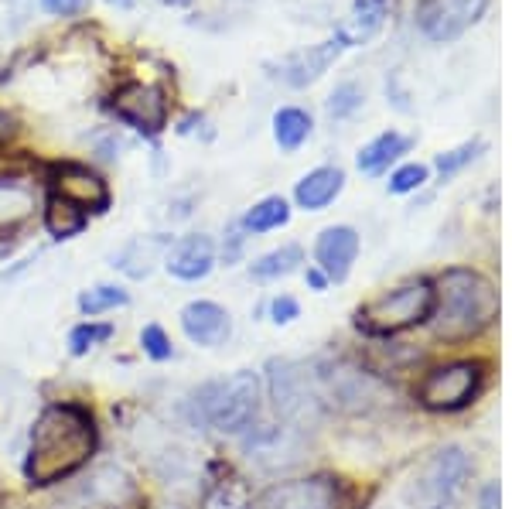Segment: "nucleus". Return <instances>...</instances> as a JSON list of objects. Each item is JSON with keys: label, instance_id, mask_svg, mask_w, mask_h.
<instances>
[{"label": "nucleus", "instance_id": "nucleus-8", "mask_svg": "<svg viewBox=\"0 0 512 509\" xmlns=\"http://www.w3.org/2000/svg\"><path fill=\"white\" fill-rule=\"evenodd\" d=\"M140 492L134 475L120 465H96L82 479L62 489L52 509H130L137 506Z\"/></svg>", "mask_w": 512, "mask_h": 509}, {"label": "nucleus", "instance_id": "nucleus-40", "mask_svg": "<svg viewBox=\"0 0 512 509\" xmlns=\"http://www.w3.org/2000/svg\"><path fill=\"white\" fill-rule=\"evenodd\" d=\"M164 4H188V0H164Z\"/></svg>", "mask_w": 512, "mask_h": 509}, {"label": "nucleus", "instance_id": "nucleus-4", "mask_svg": "<svg viewBox=\"0 0 512 509\" xmlns=\"http://www.w3.org/2000/svg\"><path fill=\"white\" fill-rule=\"evenodd\" d=\"M431 311H434V284L410 281L369 298L366 305L355 311V328L362 335H373V339H390V335L424 325L431 318Z\"/></svg>", "mask_w": 512, "mask_h": 509}, {"label": "nucleus", "instance_id": "nucleus-18", "mask_svg": "<svg viewBox=\"0 0 512 509\" xmlns=\"http://www.w3.org/2000/svg\"><path fill=\"white\" fill-rule=\"evenodd\" d=\"M386 18H390V0H355L352 11L345 14V21L338 24L335 38L342 48H355L373 41L383 31Z\"/></svg>", "mask_w": 512, "mask_h": 509}, {"label": "nucleus", "instance_id": "nucleus-29", "mask_svg": "<svg viewBox=\"0 0 512 509\" xmlns=\"http://www.w3.org/2000/svg\"><path fill=\"white\" fill-rule=\"evenodd\" d=\"M140 342V352H144L151 363H168V359H175V346H171V335L164 332L161 325H144L137 335Z\"/></svg>", "mask_w": 512, "mask_h": 509}, {"label": "nucleus", "instance_id": "nucleus-26", "mask_svg": "<svg viewBox=\"0 0 512 509\" xmlns=\"http://www.w3.org/2000/svg\"><path fill=\"white\" fill-rule=\"evenodd\" d=\"M127 305H130V291L120 284H96L79 294V311L86 318H99V315H106V311H117Z\"/></svg>", "mask_w": 512, "mask_h": 509}, {"label": "nucleus", "instance_id": "nucleus-30", "mask_svg": "<svg viewBox=\"0 0 512 509\" xmlns=\"http://www.w3.org/2000/svg\"><path fill=\"white\" fill-rule=\"evenodd\" d=\"M485 151V141H468V144H461V147H454V151H444V154H437V161H434V168L441 171V178H454L461 168H468L478 154Z\"/></svg>", "mask_w": 512, "mask_h": 509}, {"label": "nucleus", "instance_id": "nucleus-17", "mask_svg": "<svg viewBox=\"0 0 512 509\" xmlns=\"http://www.w3.org/2000/svg\"><path fill=\"white\" fill-rule=\"evenodd\" d=\"M338 55H342L338 38H328V41H321V45H311V48L291 55V59L280 65V79L294 89H304V86H311V82H318L321 76H325Z\"/></svg>", "mask_w": 512, "mask_h": 509}, {"label": "nucleus", "instance_id": "nucleus-39", "mask_svg": "<svg viewBox=\"0 0 512 509\" xmlns=\"http://www.w3.org/2000/svg\"><path fill=\"white\" fill-rule=\"evenodd\" d=\"M106 4H110V7H120V11H130V7H134V0H106Z\"/></svg>", "mask_w": 512, "mask_h": 509}, {"label": "nucleus", "instance_id": "nucleus-10", "mask_svg": "<svg viewBox=\"0 0 512 509\" xmlns=\"http://www.w3.org/2000/svg\"><path fill=\"white\" fill-rule=\"evenodd\" d=\"M489 0H424L417 24L431 41H454L485 14Z\"/></svg>", "mask_w": 512, "mask_h": 509}, {"label": "nucleus", "instance_id": "nucleus-11", "mask_svg": "<svg viewBox=\"0 0 512 509\" xmlns=\"http://www.w3.org/2000/svg\"><path fill=\"white\" fill-rule=\"evenodd\" d=\"M52 192L62 195V199H69L72 205H79L82 212H106L110 209V188H106L103 178L96 175L93 168H86V164H55L52 168Z\"/></svg>", "mask_w": 512, "mask_h": 509}, {"label": "nucleus", "instance_id": "nucleus-20", "mask_svg": "<svg viewBox=\"0 0 512 509\" xmlns=\"http://www.w3.org/2000/svg\"><path fill=\"white\" fill-rule=\"evenodd\" d=\"M407 151H410V137H403L400 130H383V134L362 147L355 161H359L362 175H383V171L390 168L396 158H403Z\"/></svg>", "mask_w": 512, "mask_h": 509}, {"label": "nucleus", "instance_id": "nucleus-34", "mask_svg": "<svg viewBox=\"0 0 512 509\" xmlns=\"http://www.w3.org/2000/svg\"><path fill=\"white\" fill-rule=\"evenodd\" d=\"M243 243H246L243 226L233 223V226H229V233H226V243H222V260H226V264H236L239 253H243Z\"/></svg>", "mask_w": 512, "mask_h": 509}, {"label": "nucleus", "instance_id": "nucleus-16", "mask_svg": "<svg viewBox=\"0 0 512 509\" xmlns=\"http://www.w3.org/2000/svg\"><path fill=\"white\" fill-rule=\"evenodd\" d=\"M171 243H175L171 236H134L113 253V267L130 281H147L158 270V264H164V253H168Z\"/></svg>", "mask_w": 512, "mask_h": 509}, {"label": "nucleus", "instance_id": "nucleus-36", "mask_svg": "<svg viewBox=\"0 0 512 509\" xmlns=\"http://www.w3.org/2000/svg\"><path fill=\"white\" fill-rule=\"evenodd\" d=\"M14 134H18V120H14L7 110H0V147H4L7 141H11Z\"/></svg>", "mask_w": 512, "mask_h": 509}, {"label": "nucleus", "instance_id": "nucleus-15", "mask_svg": "<svg viewBox=\"0 0 512 509\" xmlns=\"http://www.w3.org/2000/svg\"><path fill=\"white\" fill-rule=\"evenodd\" d=\"M164 267H168L171 277H178V281H185V284L205 281V277L212 274V267H216V243L205 233L181 236V240L171 243L168 253H164Z\"/></svg>", "mask_w": 512, "mask_h": 509}, {"label": "nucleus", "instance_id": "nucleus-2", "mask_svg": "<svg viewBox=\"0 0 512 509\" xmlns=\"http://www.w3.org/2000/svg\"><path fill=\"white\" fill-rule=\"evenodd\" d=\"M499 318V291L472 267H451L434 281L431 335L444 346L472 342Z\"/></svg>", "mask_w": 512, "mask_h": 509}, {"label": "nucleus", "instance_id": "nucleus-37", "mask_svg": "<svg viewBox=\"0 0 512 509\" xmlns=\"http://www.w3.org/2000/svg\"><path fill=\"white\" fill-rule=\"evenodd\" d=\"M120 137L117 134H110V137H103V141L96 144V151H99V158H106V161H113L117 158V151H120Z\"/></svg>", "mask_w": 512, "mask_h": 509}, {"label": "nucleus", "instance_id": "nucleus-23", "mask_svg": "<svg viewBox=\"0 0 512 509\" xmlns=\"http://www.w3.org/2000/svg\"><path fill=\"white\" fill-rule=\"evenodd\" d=\"M304 264V250L297 243H284L277 246V250L263 253V257H256L250 264V274L256 281H280V277H291L297 274Z\"/></svg>", "mask_w": 512, "mask_h": 509}, {"label": "nucleus", "instance_id": "nucleus-28", "mask_svg": "<svg viewBox=\"0 0 512 509\" xmlns=\"http://www.w3.org/2000/svg\"><path fill=\"white\" fill-rule=\"evenodd\" d=\"M362 103H366V93H362L359 82H342V86H335V93L328 96V117L349 120L352 113L362 110Z\"/></svg>", "mask_w": 512, "mask_h": 509}, {"label": "nucleus", "instance_id": "nucleus-41", "mask_svg": "<svg viewBox=\"0 0 512 509\" xmlns=\"http://www.w3.org/2000/svg\"><path fill=\"white\" fill-rule=\"evenodd\" d=\"M130 509H140V506H130Z\"/></svg>", "mask_w": 512, "mask_h": 509}, {"label": "nucleus", "instance_id": "nucleus-5", "mask_svg": "<svg viewBox=\"0 0 512 509\" xmlns=\"http://www.w3.org/2000/svg\"><path fill=\"white\" fill-rule=\"evenodd\" d=\"M267 393L277 417H284L291 428H308L321 417V400L315 369L297 363V359H270L267 363Z\"/></svg>", "mask_w": 512, "mask_h": 509}, {"label": "nucleus", "instance_id": "nucleus-13", "mask_svg": "<svg viewBox=\"0 0 512 509\" xmlns=\"http://www.w3.org/2000/svg\"><path fill=\"white\" fill-rule=\"evenodd\" d=\"M178 318H181V332H185V339L192 346L219 349L233 335V315L222 305H216V301H188Z\"/></svg>", "mask_w": 512, "mask_h": 509}, {"label": "nucleus", "instance_id": "nucleus-32", "mask_svg": "<svg viewBox=\"0 0 512 509\" xmlns=\"http://www.w3.org/2000/svg\"><path fill=\"white\" fill-rule=\"evenodd\" d=\"M267 318L274 325H291L301 318V305H297V298H291V294H277L267 305Z\"/></svg>", "mask_w": 512, "mask_h": 509}, {"label": "nucleus", "instance_id": "nucleus-27", "mask_svg": "<svg viewBox=\"0 0 512 509\" xmlns=\"http://www.w3.org/2000/svg\"><path fill=\"white\" fill-rule=\"evenodd\" d=\"M110 339H113V325L86 318V322H79L69 332V352L72 356H89L96 346H103V342H110Z\"/></svg>", "mask_w": 512, "mask_h": 509}, {"label": "nucleus", "instance_id": "nucleus-9", "mask_svg": "<svg viewBox=\"0 0 512 509\" xmlns=\"http://www.w3.org/2000/svg\"><path fill=\"white\" fill-rule=\"evenodd\" d=\"M250 509H349V496L335 475H304L270 482Z\"/></svg>", "mask_w": 512, "mask_h": 509}, {"label": "nucleus", "instance_id": "nucleus-14", "mask_svg": "<svg viewBox=\"0 0 512 509\" xmlns=\"http://www.w3.org/2000/svg\"><path fill=\"white\" fill-rule=\"evenodd\" d=\"M359 233L352 226H328L315 240V267L328 277V284H342L359 260Z\"/></svg>", "mask_w": 512, "mask_h": 509}, {"label": "nucleus", "instance_id": "nucleus-31", "mask_svg": "<svg viewBox=\"0 0 512 509\" xmlns=\"http://www.w3.org/2000/svg\"><path fill=\"white\" fill-rule=\"evenodd\" d=\"M431 178V168L427 164H403L390 175V192L393 195H410L417 188H424V182Z\"/></svg>", "mask_w": 512, "mask_h": 509}, {"label": "nucleus", "instance_id": "nucleus-22", "mask_svg": "<svg viewBox=\"0 0 512 509\" xmlns=\"http://www.w3.org/2000/svg\"><path fill=\"white\" fill-rule=\"evenodd\" d=\"M86 212L79 209V205H72L69 199H62V195H48L45 199V229L55 236V240H72V236H79L82 229H86Z\"/></svg>", "mask_w": 512, "mask_h": 509}, {"label": "nucleus", "instance_id": "nucleus-24", "mask_svg": "<svg viewBox=\"0 0 512 509\" xmlns=\"http://www.w3.org/2000/svg\"><path fill=\"white\" fill-rule=\"evenodd\" d=\"M287 223H291V205H287L284 195H267V199L250 205V212L239 219L243 233H274Z\"/></svg>", "mask_w": 512, "mask_h": 509}, {"label": "nucleus", "instance_id": "nucleus-19", "mask_svg": "<svg viewBox=\"0 0 512 509\" xmlns=\"http://www.w3.org/2000/svg\"><path fill=\"white\" fill-rule=\"evenodd\" d=\"M342 188H345V171L325 164V168L308 171V175L297 182L294 202L301 205L304 212H321V209H328L338 195H342Z\"/></svg>", "mask_w": 512, "mask_h": 509}, {"label": "nucleus", "instance_id": "nucleus-7", "mask_svg": "<svg viewBox=\"0 0 512 509\" xmlns=\"http://www.w3.org/2000/svg\"><path fill=\"white\" fill-rule=\"evenodd\" d=\"M472 479V458L461 445L437 448L417 472L414 499L420 509H454Z\"/></svg>", "mask_w": 512, "mask_h": 509}, {"label": "nucleus", "instance_id": "nucleus-3", "mask_svg": "<svg viewBox=\"0 0 512 509\" xmlns=\"http://www.w3.org/2000/svg\"><path fill=\"white\" fill-rule=\"evenodd\" d=\"M263 407V380L253 369H236L195 393V414L219 434H246Z\"/></svg>", "mask_w": 512, "mask_h": 509}, {"label": "nucleus", "instance_id": "nucleus-25", "mask_svg": "<svg viewBox=\"0 0 512 509\" xmlns=\"http://www.w3.org/2000/svg\"><path fill=\"white\" fill-rule=\"evenodd\" d=\"M311 137V113L301 106H284L274 113V141L284 151H297Z\"/></svg>", "mask_w": 512, "mask_h": 509}, {"label": "nucleus", "instance_id": "nucleus-33", "mask_svg": "<svg viewBox=\"0 0 512 509\" xmlns=\"http://www.w3.org/2000/svg\"><path fill=\"white\" fill-rule=\"evenodd\" d=\"M41 11L55 14V18H76L89 11V0H41Z\"/></svg>", "mask_w": 512, "mask_h": 509}, {"label": "nucleus", "instance_id": "nucleus-1", "mask_svg": "<svg viewBox=\"0 0 512 509\" xmlns=\"http://www.w3.org/2000/svg\"><path fill=\"white\" fill-rule=\"evenodd\" d=\"M99 448L96 417L86 404L62 400L48 404L31 424L28 451H24V479L35 489H52L72 479Z\"/></svg>", "mask_w": 512, "mask_h": 509}, {"label": "nucleus", "instance_id": "nucleus-12", "mask_svg": "<svg viewBox=\"0 0 512 509\" xmlns=\"http://www.w3.org/2000/svg\"><path fill=\"white\" fill-rule=\"evenodd\" d=\"M117 117L134 123L144 134H161L164 123H168V100H164V89L151 86V82H127L117 89Z\"/></svg>", "mask_w": 512, "mask_h": 509}, {"label": "nucleus", "instance_id": "nucleus-21", "mask_svg": "<svg viewBox=\"0 0 512 509\" xmlns=\"http://www.w3.org/2000/svg\"><path fill=\"white\" fill-rule=\"evenodd\" d=\"M35 212V188L21 178H0V233L21 226Z\"/></svg>", "mask_w": 512, "mask_h": 509}, {"label": "nucleus", "instance_id": "nucleus-35", "mask_svg": "<svg viewBox=\"0 0 512 509\" xmlns=\"http://www.w3.org/2000/svg\"><path fill=\"white\" fill-rule=\"evenodd\" d=\"M478 509H502V486L499 482H485L482 492H478Z\"/></svg>", "mask_w": 512, "mask_h": 509}, {"label": "nucleus", "instance_id": "nucleus-38", "mask_svg": "<svg viewBox=\"0 0 512 509\" xmlns=\"http://www.w3.org/2000/svg\"><path fill=\"white\" fill-rule=\"evenodd\" d=\"M308 284L315 287V291H325V287H328V277L321 274L318 267H311V270H308Z\"/></svg>", "mask_w": 512, "mask_h": 509}, {"label": "nucleus", "instance_id": "nucleus-6", "mask_svg": "<svg viewBox=\"0 0 512 509\" xmlns=\"http://www.w3.org/2000/svg\"><path fill=\"white\" fill-rule=\"evenodd\" d=\"M485 387V363L478 359H454V363L434 366L420 376L417 383V404L434 410V414H458Z\"/></svg>", "mask_w": 512, "mask_h": 509}]
</instances>
